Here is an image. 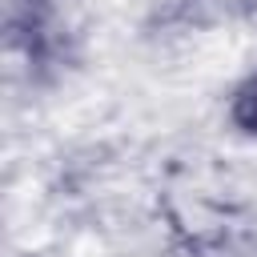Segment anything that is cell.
Listing matches in <instances>:
<instances>
[{
	"label": "cell",
	"mask_w": 257,
	"mask_h": 257,
	"mask_svg": "<svg viewBox=\"0 0 257 257\" xmlns=\"http://www.w3.org/2000/svg\"><path fill=\"white\" fill-rule=\"evenodd\" d=\"M229 116H233V124H237L241 133H253V137H257V72L237 84L233 104H229Z\"/></svg>",
	"instance_id": "1"
}]
</instances>
